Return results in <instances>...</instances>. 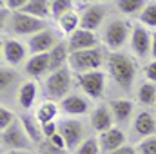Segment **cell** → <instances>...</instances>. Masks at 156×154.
Instances as JSON below:
<instances>
[{
    "mask_svg": "<svg viewBox=\"0 0 156 154\" xmlns=\"http://www.w3.org/2000/svg\"><path fill=\"white\" fill-rule=\"evenodd\" d=\"M136 98H138V102H140L142 105H145V107L156 105V85L153 82H144V83L138 87Z\"/></svg>",
    "mask_w": 156,
    "mask_h": 154,
    "instance_id": "obj_26",
    "label": "cell"
},
{
    "mask_svg": "<svg viewBox=\"0 0 156 154\" xmlns=\"http://www.w3.org/2000/svg\"><path fill=\"white\" fill-rule=\"evenodd\" d=\"M49 142H51L55 147H58V149H62V151H66V152H67V143H66V140H64V136H62L60 132L53 134V136L49 138Z\"/></svg>",
    "mask_w": 156,
    "mask_h": 154,
    "instance_id": "obj_37",
    "label": "cell"
},
{
    "mask_svg": "<svg viewBox=\"0 0 156 154\" xmlns=\"http://www.w3.org/2000/svg\"><path fill=\"white\" fill-rule=\"evenodd\" d=\"M93 2H107V0H93Z\"/></svg>",
    "mask_w": 156,
    "mask_h": 154,
    "instance_id": "obj_42",
    "label": "cell"
},
{
    "mask_svg": "<svg viewBox=\"0 0 156 154\" xmlns=\"http://www.w3.org/2000/svg\"><path fill=\"white\" fill-rule=\"evenodd\" d=\"M40 129H42L44 138H45V140H49L53 134H56V132H58V123H56V121H47V123H42V125H40Z\"/></svg>",
    "mask_w": 156,
    "mask_h": 154,
    "instance_id": "obj_35",
    "label": "cell"
},
{
    "mask_svg": "<svg viewBox=\"0 0 156 154\" xmlns=\"http://www.w3.org/2000/svg\"><path fill=\"white\" fill-rule=\"evenodd\" d=\"M27 2H29V0H5L4 5H5L9 11H22Z\"/></svg>",
    "mask_w": 156,
    "mask_h": 154,
    "instance_id": "obj_36",
    "label": "cell"
},
{
    "mask_svg": "<svg viewBox=\"0 0 156 154\" xmlns=\"http://www.w3.org/2000/svg\"><path fill=\"white\" fill-rule=\"evenodd\" d=\"M131 31H133V26L123 20V18H115V20H109L105 26H104V31H102V42L104 45L113 53V51H120L123 47V44L131 38Z\"/></svg>",
    "mask_w": 156,
    "mask_h": 154,
    "instance_id": "obj_3",
    "label": "cell"
},
{
    "mask_svg": "<svg viewBox=\"0 0 156 154\" xmlns=\"http://www.w3.org/2000/svg\"><path fill=\"white\" fill-rule=\"evenodd\" d=\"M76 82L87 98L98 100L105 93V73H102V71H91V73L76 75Z\"/></svg>",
    "mask_w": 156,
    "mask_h": 154,
    "instance_id": "obj_9",
    "label": "cell"
},
{
    "mask_svg": "<svg viewBox=\"0 0 156 154\" xmlns=\"http://www.w3.org/2000/svg\"><path fill=\"white\" fill-rule=\"evenodd\" d=\"M47 29V20H40L22 11H11V20L7 31L15 37H33L40 31Z\"/></svg>",
    "mask_w": 156,
    "mask_h": 154,
    "instance_id": "obj_4",
    "label": "cell"
},
{
    "mask_svg": "<svg viewBox=\"0 0 156 154\" xmlns=\"http://www.w3.org/2000/svg\"><path fill=\"white\" fill-rule=\"evenodd\" d=\"M56 22H58V27H60V31H62L64 35L71 37V35H73V33L78 29L80 16H78V13H75V11H69V13H66L62 18H58Z\"/></svg>",
    "mask_w": 156,
    "mask_h": 154,
    "instance_id": "obj_28",
    "label": "cell"
},
{
    "mask_svg": "<svg viewBox=\"0 0 156 154\" xmlns=\"http://www.w3.org/2000/svg\"><path fill=\"white\" fill-rule=\"evenodd\" d=\"M71 71L67 67L58 69L55 73H49V76L44 80V91L47 100H64L71 91Z\"/></svg>",
    "mask_w": 156,
    "mask_h": 154,
    "instance_id": "obj_5",
    "label": "cell"
},
{
    "mask_svg": "<svg viewBox=\"0 0 156 154\" xmlns=\"http://www.w3.org/2000/svg\"><path fill=\"white\" fill-rule=\"evenodd\" d=\"M58 44H60V40L56 37V33L47 27L27 38V49L31 54H44V53H51Z\"/></svg>",
    "mask_w": 156,
    "mask_h": 154,
    "instance_id": "obj_11",
    "label": "cell"
},
{
    "mask_svg": "<svg viewBox=\"0 0 156 154\" xmlns=\"http://www.w3.org/2000/svg\"><path fill=\"white\" fill-rule=\"evenodd\" d=\"M37 147H38L40 154H66V151H62V149L55 147L49 140H44L40 145H37Z\"/></svg>",
    "mask_w": 156,
    "mask_h": 154,
    "instance_id": "obj_34",
    "label": "cell"
},
{
    "mask_svg": "<svg viewBox=\"0 0 156 154\" xmlns=\"http://www.w3.org/2000/svg\"><path fill=\"white\" fill-rule=\"evenodd\" d=\"M27 47L16 38H4L2 40V60L7 64V67H16L26 60Z\"/></svg>",
    "mask_w": 156,
    "mask_h": 154,
    "instance_id": "obj_10",
    "label": "cell"
},
{
    "mask_svg": "<svg viewBox=\"0 0 156 154\" xmlns=\"http://www.w3.org/2000/svg\"><path fill=\"white\" fill-rule=\"evenodd\" d=\"M58 132L64 136L67 143V151H76L78 147L87 140L85 138V125L80 120L64 118L58 121Z\"/></svg>",
    "mask_w": 156,
    "mask_h": 154,
    "instance_id": "obj_7",
    "label": "cell"
},
{
    "mask_svg": "<svg viewBox=\"0 0 156 154\" xmlns=\"http://www.w3.org/2000/svg\"><path fill=\"white\" fill-rule=\"evenodd\" d=\"M60 111L69 116H82L89 113V100L82 94H67L60 102Z\"/></svg>",
    "mask_w": 156,
    "mask_h": 154,
    "instance_id": "obj_17",
    "label": "cell"
},
{
    "mask_svg": "<svg viewBox=\"0 0 156 154\" xmlns=\"http://www.w3.org/2000/svg\"><path fill=\"white\" fill-rule=\"evenodd\" d=\"M67 47H69L71 53L93 49V47H100V38H98L96 33L80 27V29H76V31L67 38Z\"/></svg>",
    "mask_w": 156,
    "mask_h": 154,
    "instance_id": "obj_14",
    "label": "cell"
},
{
    "mask_svg": "<svg viewBox=\"0 0 156 154\" xmlns=\"http://www.w3.org/2000/svg\"><path fill=\"white\" fill-rule=\"evenodd\" d=\"M151 56L156 60V31H153V47H151Z\"/></svg>",
    "mask_w": 156,
    "mask_h": 154,
    "instance_id": "obj_40",
    "label": "cell"
},
{
    "mask_svg": "<svg viewBox=\"0 0 156 154\" xmlns=\"http://www.w3.org/2000/svg\"><path fill=\"white\" fill-rule=\"evenodd\" d=\"M109 154H138V149H134L133 145H123V147H120V149H116V151H113Z\"/></svg>",
    "mask_w": 156,
    "mask_h": 154,
    "instance_id": "obj_39",
    "label": "cell"
},
{
    "mask_svg": "<svg viewBox=\"0 0 156 154\" xmlns=\"http://www.w3.org/2000/svg\"><path fill=\"white\" fill-rule=\"evenodd\" d=\"M58 111H60V107L53 100H45V102H42L38 105V109L35 113V118H37V121L40 125L47 123V121H55V118L58 116Z\"/></svg>",
    "mask_w": 156,
    "mask_h": 154,
    "instance_id": "obj_25",
    "label": "cell"
},
{
    "mask_svg": "<svg viewBox=\"0 0 156 154\" xmlns=\"http://www.w3.org/2000/svg\"><path fill=\"white\" fill-rule=\"evenodd\" d=\"M20 123H22V127H24L26 134L29 136V140H31L33 143L40 145V143L45 140V138H44V134H42L40 125H37L38 121H37V118H35V116H29V114L20 116Z\"/></svg>",
    "mask_w": 156,
    "mask_h": 154,
    "instance_id": "obj_24",
    "label": "cell"
},
{
    "mask_svg": "<svg viewBox=\"0 0 156 154\" xmlns=\"http://www.w3.org/2000/svg\"><path fill=\"white\" fill-rule=\"evenodd\" d=\"M127 136L125 132L120 129V127H113L105 132H102L98 136V143H100V149H102V154H109L113 151H116L120 147L127 145Z\"/></svg>",
    "mask_w": 156,
    "mask_h": 154,
    "instance_id": "obj_15",
    "label": "cell"
},
{
    "mask_svg": "<svg viewBox=\"0 0 156 154\" xmlns=\"http://www.w3.org/2000/svg\"><path fill=\"white\" fill-rule=\"evenodd\" d=\"M75 154H102L98 138H87L76 151H75Z\"/></svg>",
    "mask_w": 156,
    "mask_h": 154,
    "instance_id": "obj_31",
    "label": "cell"
},
{
    "mask_svg": "<svg viewBox=\"0 0 156 154\" xmlns=\"http://www.w3.org/2000/svg\"><path fill=\"white\" fill-rule=\"evenodd\" d=\"M69 47L67 42H60L51 53H49V73H55L58 69H64L66 64H69Z\"/></svg>",
    "mask_w": 156,
    "mask_h": 154,
    "instance_id": "obj_22",
    "label": "cell"
},
{
    "mask_svg": "<svg viewBox=\"0 0 156 154\" xmlns=\"http://www.w3.org/2000/svg\"><path fill=\"white\" fill-rule=\"evenodd\" d=\"M0 142H2V149L5 151H31V140L26 134L20 120H16L11 127H7L5 131H2L0 134Z\"/></svg>",
    "mask_w": 156,
    "mask_h": 154,
    "instance_id": "obj_6",
    "label": "cell"
},
{
    "mask_svg": "<svg viewBox=\"0 0 156 154\" xmlns=\"http://www.w3.org/2000/svg\"><path fill=\"white\" fill-rule=\"evenodd\" d=\"M4 2H5V0H2V4H4Z\"/></svg>",
    "mask_w": 156,
    "mask_h": 154,
    "instance_id": "obj_43",
    "label": "cell"
},
{
    "mask_svg": "<svg viewBox=\"0 0 156 154\" xmlns=\"http://www.w3.org/2000/svg\"><path fill=\"white\" fill-rule=\"evenodd\" d=\"M107 16V7L102 4H89L80 16V27L87 29V31H96L104 26V20Z\"/></svg>",
    "mask_w": 156,
    "mask_h": 154,
    "instance_id": "obj_12",
    "label": "cell"
},
{
    "mask_svg": "<svg viewBox=\"0 0 156 154\" xmlns=\"http://www.w3.org/2000/svg\"><path fill=\"white\" fill-rule=\"evenodd\" d=\"M107 67H109V75L113 78V82L118 85V89L122 93H131L136 75H138V65L134 58L127 53L113 51L107 56Z\"/></svg>",
    "mask_w": 156,
    "mask_h": 154,
    "instance_id": "obj_1",
    "label": "cell"
},
{
    "mask_svg": "<svg viewBox=\"0 0 156 154\" xmlns=\"http://www.w3.org/2000/svg\"><path fill=\"white\" fill-rule=\"evenodd\" d=\"M4 154H33L31 151H7V152Z\"/></svg>",
    "mask_w": 156,
    "mask_h": 154,
    "instance_id": "obj_41",
    "label": "cell"
},
{
    "mask_svg": "<svg viewBox=\"0 0 156 154\" xmlns=\"http://www.w3.org/2000/svg\"><path fill=\"white\" fill-rule=\"evenodd\" d=\"M22 13L37 16L40 20H47L51 15V0H29L22 9Z\"/></svg>",
    "mask_w": 156,
    "mask_h": 154,
    "instance_id": "obj_23",
    "label": "cell"
},
{
    "mask_svg": "<svg viewBox=\"0 0 156 154\" xmlns=\"http://www.w3.org/2000/svg\"><path fill=\"white\" fill-rule=\"evenodd\" d=\"M37 94H38V85L35 80H27V82H22L18 93H16V102H18V107L22 111H29L33 105H35V100H37Z\"/></svg>",
    "mask_w": 156,
    "mask_h": 154,
    "instance_id": "obj_19",
    "label": "cell"
},
{
    "mask_svg": "<svg viewBox=\"0 0 156 154\" xmlns=\"http://www.w3.org/2000/svg\"><path fill=\"white\" fill-rule=\"evenodd\" d=\"M109 109L115 116L116 123H127L131 120V116H133L134 103L129 98H115V100L109 102Z\"/></svg>",
    "mask_w": 156,
    "mask_h": 154,
    "instance_id": "obj_21",
    "label": "cell"
},
{
    "mask_svg": "<svg viewBox=\"0 0 156 154\" xmlns=\"http://www.w3.org/2000/svg\"><path fill=\"white\" fill-rule=\"evenodd\" d=\"M136 149H138V154H156V136L142 140Z\"/></svg>",
    "mask_w": 156,
    "mask_h": 154,
    "instance_id": "obj_33",
    "label": "cell"
},
{
    "mask_svg": "<svg viewBox=\"0 0 156 154\" xmlns=\"http://www.w3.org/2000/svg\"><path fill=\"white\" fill-rule=\"evenodd\" d=\"M145 78H147V82H153V83H156V60H153V62H149L147 65H145Z\"/></svg>",
    "mask_w": 156,
    "mask_h": 154,
    "instance_id": "obj_38",
    "label": "cell"
},
{
    "mask_svg": "<svg viewBox=\"0 0 156 154\" xmlns=\"http://www.w3.org/2000/svg\"><path fill=\"white\" fill-rule=\"evenodd\" d=\"M140 24L149 27V29H156V2H151L145 5V9L140 13Z\"/></svg>",
    "mask_w": 156,
    "mask_h": 154,
    "instance_id": "obj_29",
    "label": "cell"
},
{
    "mask_svg": "<svg viewBox=\"0 0 156 154\" xmlns=\"http://www.w3.org/2000/svg\"><path fill=\"white\" fill-rule=\"evenodd\" d=\"M18 82H20V76H18V73L15 71V67H5V65H2V71H0L2 100H5V94L9 96V94L15 93V96H16V93H18V89H20V85H22V83H18Z\"/></svg>",
    "mask_w": 156,
    "mask_h": 154,
    "instance_id": "obj_18",
    "label": "cell"
},
{
    "mask_svg": "<svg viewBox=\"0 0 156 154\" xmlns=\"http://www.w3.org/2000/svg\"><path fill=\"white\" fill-rule=\"evenodd\" d=\"M15 121H16L15 113H13L11 109H7L5 105H2V109H0V129H2V131H5V129H7V127H11Z\"/></svg>",
    "mask_w": 156,
    "mask_h": 154,
    "instance_id": "obj_32",
    "label": "cell"
},
{
    "mask_svg": "<svg viewBox=\"0 0 156 154\" xmlns=\"http://www.w3.org/2000/svg\"><path fill=\"white\" fill-rule=\"evenodd\" d=\"M89 123H91V129L96 131V132H105L109 129H113V123H115V116L111 113V109L107 105H100L96 107L91 116H89Z\"/></svg>",
    "mask_w": 156,
    "mask_h": 154,
    "instance_id": "obj_16",
    "label": "cell"
},
{
    "mask_svg": "<svg viewBox=\"0 0 156 154\" xmlns=\"http://www.w3.org/2000/svg\"><path fill=\"white\" fill-rule=\"evenodd\" d=\"M105 60L104 49L102 47H93V49H85V51H76L69 54V64L67 67L76 73H91V71H100L102 64Z\"/></svg>",
    "mask_w": 156,
    "mask_h": 154,
    "instance_id": "obj_2",
    "label": "cell"
},
{
    "mask_svg": "<svg viewBox=\"0 0 156 154\" xmlns=\"http://www.w3.org/2000/svg\"><path fill=\"white\" fill-rule=\"evenodd\" d=\"M145 5H147L145 0H116V9L122 15H129V16H140Z\"/></svg>",
    "mask_w": 156,
    "mask_h": 154,
    "instance_id": "obj_27",
    "label": "cell"
},
{
    "mask_svg": "<svg viewBox=\"0 0 156 154\" xmlns=\"http://www.w3.org/2000/svg\"><path fill=\"white\" fill-rule=\"evenodd\" d=\"M69 11H73V0H51V16L55 20L62 18Z\"/></svg>",
    "mask_w": 156,
    "mask_h": 154,
    "instance_id": "obj_30",
    "label": "cell"
},
{
    "mask_svg": "<svg viewBox=\"0 0 156 154\" xmlns=\"http://www.w3.org/2000/svg\"><path fill=\"white\" fill-rule=\"evenodd\" d=\"M156 132V114L151 111H140L133 120V136L136 140H145L154 136Z\"/></svg>",
    "mask_w": 156,
    "mask_h": 154,
    "instance_id": "obj_13",
    "label": "cell"
},
{
    "mask_svg": "<svg viewBox=\"0 0 156 154\" xmlns=\"http://www.w3.org/2000/svg\"><path fill=\"white\" fill-rule=\"evenodd\" d=\"M26 75L31 78H42L45 73H49V53L44 54H31V58H27L26 65H24Z\"/></svg>",
    "mask_w": 156,
    "mask_h": 154,
    "instance_id": "obj_20",
    "label": "cell"
},
{
    "mask_svg": "<svg viewBox=\"0 0 156 154\" xmlns=\"http://www.w3.org/2000/svg\"><path fill=\"white\" fill-rule=\"evenodd\" d=\"M131 51L138 60H144L147 56H151V47H153V33L147 31L145 26L142 24H134L133 31H131Z\"/></svg>",
    "mask_w": 156,
    "mask_h": 154,
    "instance_id": "obj_8",
    "label": "cell"
}]
</instances>
